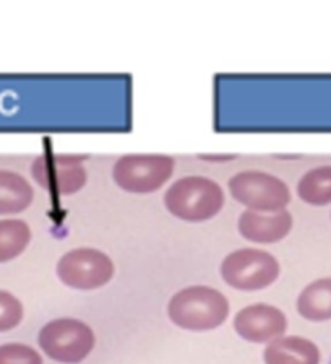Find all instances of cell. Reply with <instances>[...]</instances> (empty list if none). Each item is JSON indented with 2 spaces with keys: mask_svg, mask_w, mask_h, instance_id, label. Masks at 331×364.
I'll use <instances>...</instances> for the list:
<instances>
[{
  "mask_svg": "<svg viewBox=\"0 0 331 364\" xmlns=\"http://www.w3.org/2000/svg\"><path fill=\"white\" fill-rule=\"evenodd\" d=\"M265 364H320L318 346L304 337H279L264 351Z\"/></svg>",
  "mask_w": 331,
  "mask_h": 364,
  "instance_id": "11",
  "label": "cell"
},
{
  "mask_svg": "<svg viewBox=\"0 0 331 364\" xmlns=\"http://www.w3.org/2000/svg\"><path fill=\"white\" fill-rule=\"evenodd\" d=\"M31 242V228L16 218L0 220V264L10 262L25 252Z\"/></svg>",
  "mask_w": 331,
  "mask_h": 364,
  "instance_id": "15",
  "label": "cell"
},
{
  "mask_svg": "<svg viewBox=\"0 0 331 364\" xmlns=\"http://www.w3.org/2000/svg\"><path fill=\"white\" fill-rule=\"evenodd\" d=\"M34 189L20 173L0 169V215H16L30 208Z\"/></svg>",
  "mask_w": 331,
  "mask_h": 364,
  "instance_id": "12",
  "label": "cell"
},
{
  "mask_svg": "<svg viewBox=\"0 0 331 364\" xmlns=\"http://www.w3.org/2000/svg\"><path fill=\"white\" fill-rule=\"evenodd\" d=\"M175 169L168 155H125L114 163L112 179L130 193H151L161 189Z\"/></svg>",
  "mask_w": 331,
  "mask_h": 364,
  "instance_id": "6",
  "label": "cell"
},
{
  "mask_svg": "<svg viewBox=\"0 0 331 364\" xmlns=\"http://www.w3.org/2000/svg\"><path fill=\"white\" fill-rule=\"evenodd\" d=\"M227 187L234 200L254 212H283L291 202V191L286 182L265 171L249 169L234 174Z\"/></svg>",
  "mask_w": 331,
  "mask_h": 364,
  "instance_id": "4",
  "label": "cell"
},
{
  "mask_svg": "<svg viewBox=\"0 0 331 364\" xmlns=\"http://www.w3.org/2000/svg\"><path fill=\"white\" fill-rule=\"evenodd\" d=\"M25 309L15 294L0 289V333L16 328L23 321Z\"/></svg>",
  "mask_w": 331,
  "mask_h": 364,
  "instance_id": "16",
  "label": "cell"
},
{
  "mask_svg": "<svg viewBox=\"0 0 331 364\" xmlns=\"http://www.w3.org/2000/svg\"><path fill=\"white\" fill-rule=\"evenodd\" d=\"M298 312L310 322L331 321V277L318 278L302 289Z\"/></svg>",
  "mask_w": 331,
  "mask_h": 364,
  "instance_id": "13",
  "label": "cell"
},
{
  "mask_svg": "<svg viewBox=\"0 0 331 364\" xmlns=\"http://www.w3.org/2000/svg\"><path fill=\"white\" fill-rule=\"evenodd\" d=\"M293 215L288 210L271 215L245 210L239 216V232L247 241L256 244H273L283 241L293 230Z\"/></svg>",
  "mask_w": 331,
  "mask_h": 364,
  "instance_id": "10",
  "label": "cell"
},
{
  "mask_svg": "<svg viewBox=\"0 0 331 364\" xmlns=\"http://www.w3.org/2000/svg\"><path fill=\"white\" fill-rule=\"evenodd\" d=\"M298 196L313 207L331 203V164L307 171L298 184Z\"/></svg>",
  "mask_w": 331,
  "mask_h": 364,
  "instance_id": "14",
  "label": "cell"
},
{
  "mask_svg": "<svg viewBox=\"0 0 331 364\" xmlns=\"http://www.w3.org/2000/svg\"><path fill=\"white\" fill-rule=\"evenodd\" d=\"M234 328L239 337L252 343H270L286 333L288 318L275 306L252 304L237 312L234 317Z\"/></svg>",
  "mask_w": 331,
  "mask_h": 364,
  "instance_id": "9",
  "label": "cell"
},
{
  "mask_svg": "<svg viewBox=\"0 0 331 364\" xmlns=\"http://www.w3.org/2000/svg\"><path fill=\"white\" fill-rule=\"evenodd\" d=\"M87 156L75 155H43L31 164V176L41 186L55 196H72L82 191L88 182L85 168Z\"/></svg>",
  "mask_w": 331,
  "mask_h": 364,
  "instance_id": "8",
  "label": "cell"
},
{
  "mask_svg": "<svg viewBox=\"0 0 331 364\" xmlns=\"http://www.w3.org/2000/svg\"><path fill=\"white\" fill-rule=\"evenodd\" d=\"M224 192L218 182L205 176H185L173 182L164 193V205L175 218L202 223L224 207Z\"/></svg>",
  "mask_w": 331,
  "mask_h": 364,
  "instance_id": "2",
  "label": "cell"
},
{
  "mask_svg": "<svg viewBox=\"0 0 331 364\" xmlns=\"http://www.w3.org/2000/svg\"><path fill=\"white\" fill-rule=\"evenodd\" d=\"M170 322L190 332L221 327L229 316V301L218 289L195 284L177 291L168 304Z\"/></svg>",
  "mask_w": 331,
  "mask_h": 364,
  "instance_id": "1",
  "label": "cell"
},
{
  "mask_svg": "<svg viewBox=\"0 0 331 364\" xmlns=\"http://www.w3.org/2000/svg\"><path fill=\"white\" fill-rule=\"evenodd\" d=\"M281 267L270 252L261 249H237L226 255L221 264V277L231 288L259 291L278 280Z\"/></svg>",
  "mask_w": 331,
  "mask_h": 364,
  "instance_id": "5",
  "label": "cell"
},
{
  "mask_svg": "<svg viewBox=\"0 0 331 364\" xmlns=\"http://www.w3.org/2000/svg\"><path fill=\"white\" fill-rule=\"evenodd\" d=\"M330 364H331V360H330Z\"/></svg>",
  "mask_w": 331,
  "mask_h": 364,
  "instance_id": "18",
  "label": "cell"
},
{
  "mask_svg": "<svg viewBox=\"0 0 331 364\" xmlns=\"http://www.w3.org/2000/svg\"><path fill=\"white\" fill-rule=\"evenodd\" d=\"M116 267L111 257L98 249L78 247L64 254L57 262V277L68 288L98 289L112 280Z\"/></svg>",
  "mask_w": 331,
  "mask_h": 364,
  "instance_id": "7",
  "label": "cell"
},
{
  "mask_svg": "<svg viewBox=\"0 0 331 364\" xmlns=\"http://www.w3.org/2000/svg\"><path fill=\"white\" fill-rule=\"evenodd\" d=\"M38 343L50 360L77 364L87 360L96 345L93 328L78 318H55L39 330Z\"/></svg>",
  "mask_w": 331,
  "mask_h": 364,
  "instance_id": "3",
  "label": "cell"
},
{
  "mask_svg": "<svg viewBox=\"0 0 331 364\" xmlns=\"http://www.w3.org/2000/svg\"><path fill=\"white\" fill-rule=\"evenodd\" d=\"M0 364H43V358L25 343H4L0 345Z\"/></svg>",
  "mask_w": 331,
  "mask_h": 364,
  "instance_id": "17",
  "label": "cell"
}]
</instances>
